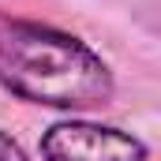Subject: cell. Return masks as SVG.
Here are the masks:
<instances>
[{"label":"cell","mask_w":161,"mask_h":161,"mask_svg":"<svg viewBox=\"0 0 161 161\" xmlns=\"http://www.w3.org/2000/svg\"><path fill=\"white\" fill-rule=\"evenodd\" d=\"M0 161H30V158L19 150V142H11V139L0 131Z\"/></svg>","instance_id":"3"},{"label":"cell","mask_w":161,"mask_h":161,"mask_svg":"<svg viewBox=\"0 0 161 161\" xmlns=\"http://www.w3.org/2000/svg\"><path fill=\"white\" fill-rule=\"evenodd\" d=\"M45 161H146L142 139L90 120L53 124L41 139Z\"/></svg>","instance_id":"2"},{"label":"cell","mask_w":161,"mask_h":161,"mask_svg":"<svg viewBox=\"0 0 161 161\" xmlns=\"http://www.w3.org/2000/svg\"><path fill=\"white\" fill-rule=\"evenodd\" d=\"M0 86L34 105L90 109L113 97V71L75 34L0 11Z\"/></svg>","instance_id":"1"}]
</instances>
